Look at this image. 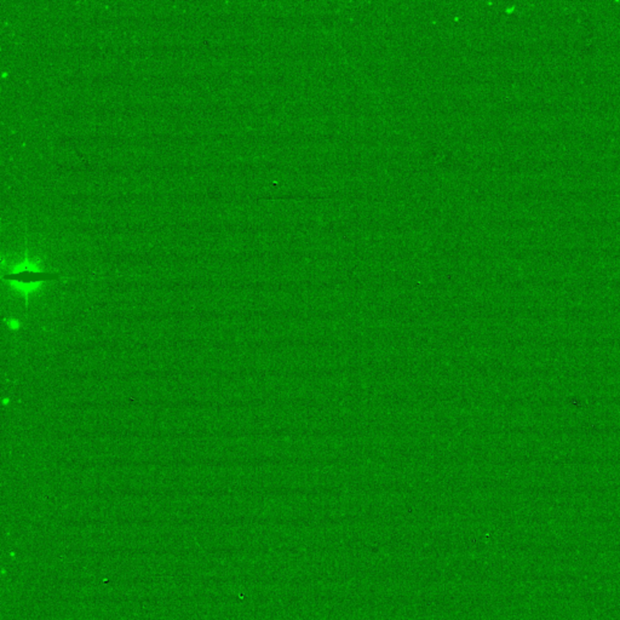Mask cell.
<instances>
[{
    "label": "cell",
    "instance_id": "cell-1",
    "mask_svg": "<svg viewBox=\"0 0 620 620\" xmlns=\"http://www.w3.org/2000/svg\"><path fill=\"white\" fill-rule=\"evenodd\" d=\"M59 279L60 276L57 273L48 271L43 268L41 260L30 258L28 249H25L23 260L11 265L9 270L3 274V280L9 282L11 289L25 297V307H28L30 295L41 290L45 282Z\"/></svg>",
    "mask_w": 620,
    "mask_h": 620
},
{
    "label": "cell",
    "instance_id": "cell-2",
    "mask_svg": "<svg viewBox=\"0 0 620 620\" xmlns=\"http://www.w3.org/2000/svg\"><path fill=\"white\" fill-rule=\"evenodd\" d=\"M6 322L9 326V329L12 331L20 330L21 322L17 320V319H14V318H10V319H6Z\"/></svg>",
    "mask_w": 620,
    "mask_h": 620
}]
</instances>
